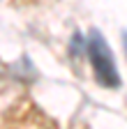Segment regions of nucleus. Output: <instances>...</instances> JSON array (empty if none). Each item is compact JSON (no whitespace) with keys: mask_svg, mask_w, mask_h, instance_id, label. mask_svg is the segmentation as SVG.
Returning a JSON list of instances; mask_svg holds the SVG:
<instances>
[{"mask_svg":"<svg viewBox=\"0 0 127 129\" xmlns=\"http://www.w3.org/2000/svg\"><path fill=\"white\" fill-rule=\"evenodd\" d=\"M122 44H125V55H127V32L122 35Z\"/></svg>","mask_w":127,"mask_h":129,"instance_id":"obj_2","label":"nucleus"},{"mask_svg":"<svg viewBox=\"0 0 127 129\" xmlns=\"http://www.w3.org/2000/svg\"><path fill=\"white\" fill-rule=\"evenodd\" d=\"M86 51H88V60L92 64L97 83L104 85V88H118L120 85V76H118V69H116V60L111 55L109 44L104 42V37L97 30L90 32V37L86 42Z\"/></svg>","mask_w":127,"mask_h":129,"instance_id":"obj_1","label":"nucleus"}]
</instances>
